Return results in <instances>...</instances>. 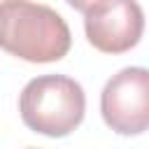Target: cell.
Masks as SVG:
<instances>
[{
  "mask_svg": "<svg viewBox=\"0 0 149 149\" xmlns=\"http://www.w3.org/2000/svg\"><path fill=\"white\" fill-rule=\"evenodd\" d=\"M72 44L65 19L35 0H0V49L28 61H61Z\"/></svg>",
  "mask_w": 149,
  "mask_h": 149,
  "instance_id": "6da1fadb",
  "label": "cell"
},
{
  "mask_svg": "<svg viewBox=\"0 0 149 149\" xmlns=\"http://www.w3.org/2000/svg\"><path fill=\"white\" fill-rule=\"evenodd\" d=\"M23 123L47 137H65L86 112V95L79 81L68 74H42L30 79L19 95Z\"/></svg>",
  "mask_w": 149,
  "mask_h": 149,
  "instance_id": "7a4b0ae2",
  "label": "cell"
},
{
  "mask_svg": "<svg viewBox=\"0 0 149 149\" xmlns=\"http://www.w3.org/2000/svg\"><path fill=\"white\" fill-rule=\"evenodd\" d=\"M105 123L119 135H140L149 126V72L144 68L119 70L100 93Z\"/></svg>",
  "mask_w": 149,
  "mask_h": 149,
  "instance_id": "3957f363",
  "label": "cell"
},
{
  "mask_svg": "<svg viewBox=\"0 0 149 149\" xmlns=\"http://www.w3.org/2000/svg\"><path fill=\"white\" fill-rule=\"evenodd\" d=\"M88 42L102 54L130 51L144 30V12L137 0H98L84 12Z\"/></svg>",
  "mask_w": 149,
  "mask_h": 149,
  "instance_id": "277c9868",
  "label": "cell"
},
{
  "mask_svg": "<svg viewBox=\"0 0 149 149\" xmlns=\"http://www.w3.org/2000/svg\"><path fill=\"white\" fill-rule=\"evenodd\" d=\"M65 2H68L72 9H77V12H86V9H88L93 2H98V0H65Z\"/></svg>",
  "mask_w": 149,
  "mask_h": 149,
  "instance_id": "5b68a950",
  "label": "cell"
},
{
  "mask_svg": "<svg viewBox=\"0 0 149 149\" xmlns=\"http://www.w3.org/2000/svg\"><path fill=\"white\" fill-rule=\"evenodd\" d=\"M28 149H35V147H28Z\"/></svg>",
  "mask_w": 149,
  "mask_h": 149,
  "instance_id": "8992f818",
  "label": "cell"
}]
</instances>
